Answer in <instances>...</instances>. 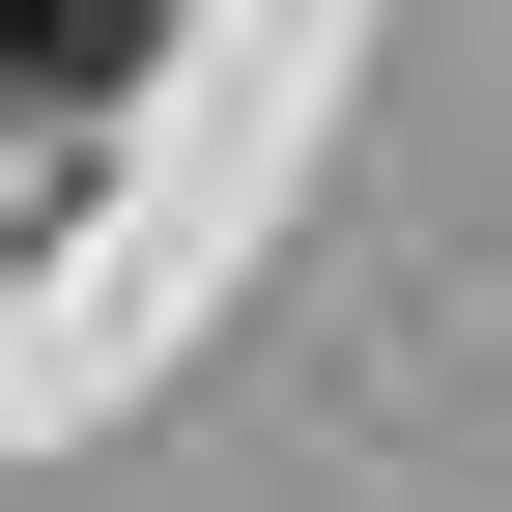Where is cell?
Instances as JSON below:
<instances>
[{"instance_id":"1","label":"cell","mask_w":512,"mask_h":512,"mask_svg":"<svg viewBox=\"0 0 512 512\" xmlns=\"http://www.w3.org/2000/svg\"><path fill=\"white\" fill-rule=\"evenodd\" d=\"M143 29H171V0H0V86L86 114V86H143Z\"/></svg>"}]
</instances>
